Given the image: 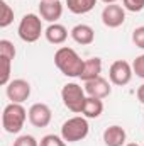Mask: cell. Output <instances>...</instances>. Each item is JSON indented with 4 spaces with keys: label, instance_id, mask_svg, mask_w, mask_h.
I'll use <instances>...</instances> for the list:
<instances>
[{
    "label": "cell",
    "instance_id": "1",
    "mask_svg": "<svg viewBox=\"0 0 144 146\" xmlns=\"http://www.w3.org/2000/svg\"><path fill=\"white\" fill-rule=\"evenodd\" d=\"M54 65L58 66V70L63 73V75L76 78V76H80L81 72H83L85 61L78 56V53L75 49L65 46V48H59L54 53Z\"/></svg>",
    "mask_w": 144,
    "mask_h": 146
},
{
    "label": "cell",
    "instance_id": "2",
    "mask_svg": "<svg viewBox=\"0 0 144 146\" xmlns=\"http://www.w3.org/2000/svg\"><path fill=\"white\" fill-rule=\"evenodd\" d=\"M27 112L22 107V104H14L10 102L9 106H5L3 114H2V126L7 133L10 134H17L20 133V129L24 127V122L27 119Z\"/></svg>",
    "mask_w": 144,
    "mask_h": 146
},
{
    "label": "cell",
    "instance_id": "3",
    "mask_svg": "<svg viewBox=\"0 0 144 146\" xmlns=\"http://www.w3.org/2000/svg\"><path fill=\"white\" fill-rule=\"evenodd\" d=\"M88 129H90V126H88L87 119L81 115H75L61 126V138L68 143H76V141H81L87 138Z\"/></svg>",
    "mask_w": 144,
    "mask_h": 146
},
{
    "label": "cell",
    "instance_id": "4",
    "mask_svg": "<svg viewBox=\"0 0 144 146\" xmlns=\"http://www.w3.org/2000/svg\"><path fill=\"white\" fill-rule=\"evenodd\" d=\"M85 88H81L78 83H66L61 90V99L63 104L68 110H71L75 114H80L83 110L87 95H85Z\"/></svg>",
    "mask_w": 144,
    "mask_h": 146
},
{
    "label": "cell",
    "instance_id": "5",
    "mask_svg": "<svg viewBox=\"0 0 144 146\" xmlns=\"http://www.w3.org/2000/svg\"><path fill=\"white\" fill-rule=\"evenodd\" d=\"M19 37L24 42H36L42 34V22L36 14H26L19 22Z\"/></svg>",
    "mask_w": 144,
    "mask_h": 146
},
{
    "label": "cell",
    "instance_id": "6",
    "mask_svg": "<svg viewBox=\"0 0 144 146\" xmlns=\"http://www.w3.org/2000/svg\"><path fill=\"white\" fill-rule=\"evenodd\" d=\"M132 73H134V70H132V66H131L127 61L117 60V61H114V63L110 65L108 76H110V82H112L114 85L124 87V85H127V83L131 82Z\"/></svg>",
    "mask_w": 144,
    "mask_h": 146
},
{
    "label": "cell",
    "instance_id": "7",
    "mask_svg": "<svg viewBox=\"0 0 144 146\" xmlns=\"http://www.w3.org/2000/svg\"><path fill=\"white\" fill-rule=\"evenodd\" d=\"M29 95H31V83L27 80L17 78V80L9 82V85H7V97H9L10 102L22 104L24 100L29 99Z\"/></svg>",
    "mask_w": 144,
    "mask_h": 146
},
{
    "label": "cell",
    "instance_id": "8",
    "mask_svg": "<svg viewBox=\"0 0 144 146\" xmlns=\"http://www.w3.org/2000/svg\"><path fill=\"white\" fill-rule=\"evenodd\" d=\"M124 21H126V10H124V7H120L117 3H108L102 10V22L110 29L122 26Z\"/></svg>",
    "mask_w": 144,
    "mask_h": 146
},
{
    "label": "cell",
    "instance_id": "9",
    "mask_svg": "<svg viewBox=\"0 0 144 146\" xmlns=\"http://www.w3.org/2000/svg\"><path fill=\"white\" fill-rule=\"evenodd\" d=\"M27 114H29V122L34 127H46L51 122V117H53L51 109L46 104H41V102L31 106V109H29Z\"/></svg>",
    "mask_w": 144,
    "mask_h": 146
},
{
    "label": "cell",
    "instance_id": "10",
    "mask_svg": "<svg viewBox=\"0 0 144 146\" xmlns=\"http://www.w3.org/2000/svg\"><path fill=\"white\" fill-rule=\"evenodd\" d=\"M39 14L44 21L54 24L61 14H63V3L59 0H41L39 3Z\"/></svg>",
    "mask_w": 144,
    "mask_h": 146
},
{
    "label": "cell",
    "instance_id": "11",
    "mask_svg": "<svg viewBox=\"0 0 144 146\" xmlns=\"http://www.w3.org/2000/svg\"><path fill=\"white\" fill-rule=\"evenodd\" d=\"M85 92L88 97H97V99H105L110 95L112 88H110V83H108L105 78L98 76V78H93L90 82H85Z\"/></svg>",
    "mask_w": 144,
    "mask_h": 146
},
{
    "label": "cell",
    "instance_id": "12",
    "mask_svg": "<svg viewBox=\"0 0 144 146\" xmlns=\"http://www.w3.org/2000/svg\"><path fill=\"white\" fill-rule=\"evenodd\" d=\"M71 37L75 42L87 46V44H92L95 41V31L88 24H78L71 29Z\"/></svg>",
    "mask_w": 144,
    "mask_h": 146
},
{
    "label": "cell",
    "instance_id": "13",
    "mask_svg": "<svg viewBox=\"0 0 144 146\" xmlns=\"http://www.w3.org/2000/svg\"><path fill=\"white\" fill-rule=\"evenodd\" d=\"M126 131L120 126H108L104 131V143L107 146H122L126 143Z\"/></svg>",
    "mask_w": 144,
    "mask_h": 146
},
{
    "label": "cell",
    "instance_id": "14",
    "mask_svg": "<svg viewBox=\"0 0 144 146\" xmlns=\"http://www.w3.org/2000/svg\"><path fill=\"white\" fill-rule=\"evenodd\" d=\"M100 73H102V60L100 58H88V60H85V66H83L80 78L83 82H90L93 78H98Z\"/></svg>",
    "mask_w": 144,
    "mask_h": 146
},
{
    "label": "cell",
    "instance_id": "15",
    "mask_svg": "<svg viewBox=\"0 0 144 146\" xmlns=\"http://www.w3.org/2000/svg\"><path fill=\"white\" fill-rule=\"evenodd\" d=\"M44 36L51 44H63L66 41V37H68V31H66L65 26L54 22V24L48 26V29L44 31Z\"/></svg>",
    "mask_w": 144,
    "mask_h": 146
},
{
    "label": "cell",
    "instance_id": "16",
    "mask_svg": "<svg viewBox=\"0 0 144 146\" xmlns=\"http://www.w3.org/2000/svg\"><path fill=\"white\" fill-rule=\"evenodd\" d=\"M102 112H104V102H102V99L87 97L85 106H83V110H81V114H83L85 117H88V119H97Z\"/></svg>",
    "mask_w": 144,
    "mask_h": 146
},
{
    "label": "cell",
    "instance_id": "17",
    "mask_svg": "<svg viewBox=\"0 0 144 146\" xmlns=\"http://www.w3.org/2000/svg\"><path fill=\"white\" fill-rule=\"evenodd\" d=\"M97 5V0H66V7L73 14H88Z\"/></svg>",
    "mask_w": 144,
    "mask_h": 146
},
{
    "label": "cell",
    "instance_id": "18",
    "mask_svg": "<svg viewBox=\"0 0 144 146\" xmlns=\"http://www.w3.org/2000/svg\"><path fill=\"white\" fill-rule=\"evenodd\" d=\"M12 22H14V9H12L5 0H2V2H0V27L5 29V27H9Z\"/></svg>",
    "mask_w": 144,
    "mask_h": 146
},
{
    "label": "cell",
    "instance_id": "19",
    "mask_svg": "<svg viewBox=\"0 0 144 146\" xmlns=\"http://www.w3.org/2000/svg\"><path fill=\"white\" fill-rule=\"evenodd\" d=\"M0 58H7V60H14L15 58V48L9 39H2L0 41Z\"/></svg>",
    "mask_w": 144,
    "mask_h": 146
},
{
    "label": "cell",
    "instance_id": "20",
    "mask_svg": "<svg viewBox=\"0 0 144 146\" xmlns=\"http://www.w3.org/2000/svg\"><path fill=\"white\" fill-rule=\"evenodd\" d=\"M39 146H66V143H65L63 138H59V136H56V134H46V136L41 139Z\"/></svg>",
    "mask_w": 144,
    "mask_h": 146
},
{
    "label": "cell",
    "instance_id": "21",
    "mask_svg": "<svg viewBox=\"0 0 144 146\" xmlns=\"http://www.w3.org/2000/svg\"><path fill=\"white\" fill-rule=\"evenodd\" d=\"M0 63H2V76H0V85H9V78H10V65H12V60L0 58Z\"/></svg>",
    "mask_w": 144,
    "mask_h": 146
},
{
    "label": "cell",
    "instance_id": "22",
    "mask_svg": "<svg viewBox=\"0 0 144 146\" xmlns=\"http://www.w3.org/2000/svg\"><path fill=\"white\" fill-rule=\"evenodd\" d=\"M14 146H39V143L36 141L34 136L24 134V136H19V138L14 141Z\"/></svg>",
    "mask_w": 144,
    "mask_h": 146
},
{
    "label": "cell",
    "instance_id": "23",
    "mask_svg": "<svg viewBox=\"0 0 144 146\" xmlns=\"http://www.w3.org/2000/svg\"><path fill=\"white\" fill-rule=\"evenodd\" d=\"M124 9L131 10V12H141L144 9V0H122Z\"/></svg>",
    "mask_w": 144,
    "mask_h": 146
},
{
    "label": "cell",
    "instance_id": "24",
    "mask_svg": "<svg viewBox=\"0 0 144 146\" xmlns=\"http://www.w3.org/2000/svg\"><path fill=\"white\" fill-rule=\"evenodd\" d=\"M132 42H134L137 48L144 49V26L134 29V33H132Z\"/></svg>",
    "mask_w": 144,
    "mask_h": 146
},
{
    "label": "cell",
    "instance_id": "25",
    "mask_svg": "<svg viewBox=\"0 0 144 146\" xmlns=\"http://www.w3.org/2000/svg\"><path fill=\"white\" fill-rule=\"evenodd\" d=\"M132 70H134V73H136L139 78H144V54L137 56V58L134 60V63H132Z\"/></svg>",
    "mask_w": 144,
    "mask_h": 146
},
{
    "label": "cell",
    "instance_id": "26",
    "mask_svg": "<svg viewBox=\"0 0 144 146\" xmlns=\"http://www.w3.org/2000/svg\"><path fill=\"white\" fill-rule=\"evenodd\" d=\"M137 99H139V100L144 104V83L139 87V88H137Z\"/></svg>",
    "mask_w": 144,
    "mask_h": 146
},
{
    "label": "cell",
    "instance_id": "27",
    "mask_svg": "<svg viewBox=\"0 0 144 146\" xmlns=\"http://www.w3.org/2000/svg\"><path fill=\"white\" fill-rule=\"evenodd\" d=\"M102 2H104V3H107V5H108V3H115L117 0H102Z\"/></svg>",
    "mask_w": 144,
    "mask_h": 146
},
{
    "label": "cell",
    "instance_id": "28",
    "mask_svg": "<svg viewBox=\"0 0 144 146\" xmlns=\"http://www.w3.org/2000/svg\"><path fill=\"white\" fill-rule=\"evenodd\" d=\"M126 146H139L137 143H129V145H126Z\"/></svg>",
    "mask_w": 144,
    "mask_h": 146
}]
</instances>
